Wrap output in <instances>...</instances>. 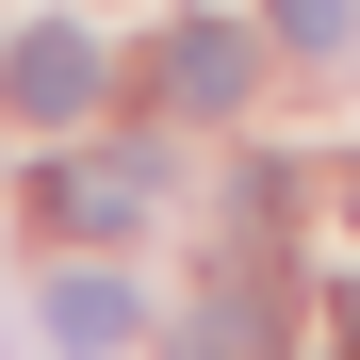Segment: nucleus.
<instances>
[{"mask_svg": "<svg viewBox=\"0 0 360 360\" xmlns=\"http://www.w3.org/2000/svg\"><path fill=\"white\" fill-rule=\"evenodd\" d=\"M0 98H17L33 131H82V115H98V33H66V17L17 33V49H0Z\"/></svg>", "mask_w": 360, "mask_h": 360, "instance_id": "f257e3e1", "label": "nucleus"}, {"mask_svg": "<svg viewBox=\"0 0 360 360\" xmlns=\"http://www.w3.org/2000/svg\"><path fill=\"white\" fill-rule=\"evenodd\" d=\"M148 82H164L180 115H246V82H262V33H229V17H180Z\"/></svg>", "mask_w": 360, "mask_h": 360, "instance_id": "f03ea898", "label": "nucleus"}, {"mask_svg": "<svg viewBox=\"0 0 360 360\" xmlns=\"http://www.w3.org/2000/svg\"><path fill=\"white\" fill-rule=\"evenodd\" d=\"M164 213V164L148 148H82V164H49V229H148Z\"/></svg>", "mask_w": 360, "mask_h": 360, "instance_id": "7ed1b4c3", "label": "nucleus"}, {"mask_svg": "<svg viewBox=\"0 0 360 360\" xmlns=\"http://www.w3.org/2000/svg\"><path fill=\"white\" fill-rule=\"evenodd\" d=\"M148 311H131V278H49V344L66 360H98V344H131Z\"/></svg>", "mask_w": 360, "mask_h": 360, "instance_id": "20e7f679", "label": "nucleus"}, {"mask_svg": "<svg viewBox=\"0 0 360 360\" xmlns=\"http://www.w3.org/2000/svg\"><path fill=\"white\" fill-rule=\"evenodd\" d=\"M164 360H278V328H262V295H197L164 328Z\"/></svg>", "mask_w": 360, "mask_h": 360, "instance_id": "39448f33", "label": "nucleus"}, {"mask_svg": "<svg viewBox=\"0 0 360 360\" xmlns=\"http://www.w3.org/2000/svg\"><path fill=\"white\" fill-rule=\"evenodd\" d=\"M262 17H278L295 49H344V33H360V0H262Z\"/></svg>", "mask_w": 360, "mask_h": 360, "instance_id": "423d86ee", "label": "nucleus"}, {"mask_svg": "<svg viewBox=\"0 0 360 360\" xmlns=\"http://www.w3.org/2000/svg\"><path fill=\"white\" fill-rule=\"evenodd\" d=\"M328 311H344V344H360V278H344V295H328Z\"/></svg>", "mask_w": 360, "mask_h": 360, "instance_id": "0eeeda50", "label": "nucleus"}, {"mask_svg": "<svg viewBox=\"0 0 360 360\" xmlns=\"http://www.w3.org/2000/svg\"><path fill=\"white\" fill-rule=\"evenodd\" d=\"M344 197H360V180H344Z\"/></svg>", "mask_w": 360, "mask_h": 360, "instance_id": "6e6552de", "label": "nucleus"}]
</instances>
